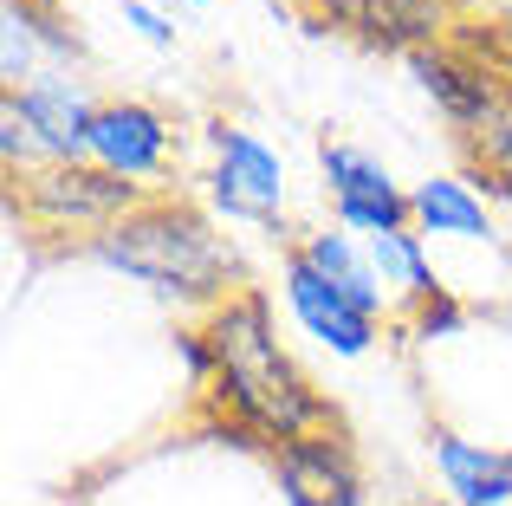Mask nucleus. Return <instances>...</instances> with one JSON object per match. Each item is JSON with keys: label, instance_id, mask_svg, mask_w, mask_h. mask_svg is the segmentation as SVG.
<instances>
[{"label": "nucleus", "instance_id": "f257e3e1", "mask_svg": "<svg viewBox=\"0 0 512 506\" xmlns=\"http://www.w3.org/2000/svg\"><path fill=\"white\" fill-rule=\"evenodd\" d=\"M208 351L221 364V396L247 416V429L279 435V442H299L305 422L325 416L318 396L299 383V370L279 357L273 331H266V305L253 299H227L208 325Z\"/></svg>", "mask_w": 512, "mask_h": 506}, {"label": "nucleus", "instance_id": "f03ea898", "mask_svg": "<svg viewBox=\"0 0 512 506\" xmlns=\"http://www.w3.org/2000/svg\"><path fill=\"white\" fill-rule=\"evenodd\" d=\"M98 253L124 273L150 279L163 292H182V299H201V292H221L234 260L227 247L201 228L195 215H175V208H150L137 221H117L111 234L98 241Z\"/></svg>", "mask_w": 512, "mask_h": 506}, {"label": "nucleus", "instance_id": "7ed1b4c3", "mask_svg": "<svg viewBox=\"0 0 512 506\" xmlns=\"http://www.w3.org/2000/svg\"><path fill=\"white\" fill-rule=\"evenodd\" d=\"M26 202L46 221H111L137 202V182L104 176V169H46V176L26 182Z\"/></svg>", "mask_w": 512, "mask_h": 506}, {"label": "nucleus", "instance_id": "20e7f679", "mask_svg": "<svg viewBox=\"0 0 512 506\" xmlns=\"http://www.w3.org/2000/svg\"><path fill=\"white\" fill-rule=\"evenodd\" d=\"M279 487H286V506H357L363 481L350 468V455L338 442H279Z\"/></svg>", "mask_w": 512, "mask_h": 506}, {"label": "nucleus", "instance_id": "39448f33", "mask_svg": "<svg viewBox=\"0 0 512 506\" xmlns=\"http://www.w3.org/2000/svg\"><path fill=\"white\" fill-rule=\"evenodd\" d=\"M286 292H292V312L305 318V331H312V338H325L331 351L357 357L363 344H370V312H357V305H350L344 292L331 286L312 260H305V253L286 266Z\"/></svg>", "mask_w": 512, "mask_h": 506}, {"label": "nucleus", "instance_id": "423d86ee", "mask_svg": "<svg viewBox=\"0 0 512 506\" xmlns=\"http://www.w3.org/2000/svg\"><path fill=\"white\" fill-rule=\"evenodd\" d=\"M214 143H221V182H214V195H221L227 215H273L279 208V163L260 150L253 137H240V130H214Z\"/></svg>", "mask_w": 512, "mask_h": 506}, {"label": "nucleus", "instance_id": "0eeeda50", "mask_svg": "<svg viewBox=\"0 0 512 506\" xmlns=\"http://www.w3.org/2000/svg\"><path fill=\"white\" fill-rule=\"evenodd\" d=\"M325 169H331V182H338V215L350 221V228L396 234V221L409 215V202H402V195L389 189L383 169L363 163L357 150H325Z\"/></svg>", "mask_w": 512, "mask_h": 506}, {"label": "nucleus", "instance_id": "6e6552de", "mask_svg": "<svg viewBox=\"0 0 512 506\" xmlns=\"http://www.w3.org/2000/svg\"><path fill=\"white\" fill-rule=\"evenodd\" d=\"M91 150L111 163V176H143V169L163 163L169 130H163V117L143 111V104H111V111H98V124H91Z\"/></svg>", "mask_w": 512, "mask_h": 506}, {"label": "nucleus", "instance_id": "1a4fd4ad", "mask_svg": "<svg viewBox=\"0 0 512 506\" xmlns=\"http://www.w3.org/2000/svg\"><path fill=\"white\" fill-rule=\"evenodd\" d=\"M415 78L428 85V98H441V111L461 117V124H487L500 111V91L480 65L454 59V52H415Z\"/></svg>", "mask_w": 512, "mask_h": 506}, {"label": "nucleus", "instance_id": "9d476101", "mask_svg": "<svg viewBox=\"0 0 512 506\" xmlns=\"http://www.w3.org/2000/svg\"><path fill=\"white\" fill-rule=\"evenodd\" d=\"M312 7L331 13L350 33H363V39H383V46L422 39V33H435V20H441V0H312Z\"/></svg>", "mask_w": 512, "mask_h": 506}, {"label": "nucleus", "instance_id": "9b49d317", "mask_svg": "<svg viewBox=\"0 0 512 506\" xmlns=\"http://www.w3.org/2000/svg\"><path fill=\"white\" fill-rule=\"evenodd\" d=\"M435 461H441V474H448V494L461 506L512 500V455H487V448H474V442L435 435Z\"/></svg>", "mask_w": 512, "mask_h": 506}, {"label": "nucleus", "instance_id": "f8f14e48", "mask_svg": "<svg viewBox=\"0 0 512 506\" xmlns=\"http://www.w3.org/2000/svg\"><path fill=\"white\" fill-rule=\"evenodd\" d=\"M20 117L39 130V143H52L59 156L91 150V124H98V117H91L65 85H26L20 91Z\"/></svg>", "mask_w": 512, "mask_h": 506}, {"label": "nucleus", "instance_id": "ddd939ff", "mask_svg": "<svg viewBox=\"0 0 512 506\" xmlns=\"http://www.w3.org/2000/svg\"><path fill=\"white\" fill-rule=\"evenodd\" d=\"M305 260H312L318 273H325L331 286H338L344 299L357 305V312H376V273L357 260V253H350V241H344V234H318V241L305 247Z\"/></svg>", "mask_w": 512, "mask_h": 506}, {"label": "nucleus", "instance_id": "4468645a", "mask_svg": "<svg viewBox=\"0 0 512 506\" xmlns=\"http://www.w3.org/2000/svg\"><path fill=\"white\" fill-rule=\"evenodd\" d=\"M415 215L435 234H487V215H480V202L461 182H428V189H415Z\"/></svg>", "mask_w": 512, "mask_h": 506}, {"label": "nucleus", "instance_id": "2eb2a0df", "mask_svg": "<svg viewBox=\"0 0 512 506\" xmlns=\"http://www.w3.org/2000/svg\"><path fill=\"white\" fill-rule=\"evenodd\" d=\"M376 266H383L396 286H409V292H435V279H428V266H422V253H415L409 234H376Z\"/></svg>", "mask_w": 512, "mask_h": 506}, {"label": "nucleus", "instance_id": "dca6fc26", "mask_svg": "<svg viewBox=\"0 0 512 506\" xmlns=\"http://www.w3.org/2000/svg\"><path fill=\"white\" fill-rule=\"evenodd\" d=\"M474 150H480V163H487L493 189H506V195H512V111H493L487 124H480Z\"/></svg>", "mask_w": 512, "mask_h": 506}, {"label": "nucleus", "instance_id": "f3484780", "mask_svg": "<svg viewBox=\"0 0 512 506\" xmlns=\"http://www.w3.org/2000/svg\"><path fill=\"white\" fill-rule=\"evenodd\" d=\"M26 59H33V33H26L20 0L7 7V78H26Z\"/></svg>", "mask_w": 512, "mask_h": 506}, {"label": "nucleus", "instance_id": "a211bd4d", "mask_svg": "<svg viewBox=\"0 0 512 506\" xmlns=\"http://www.w3.org/2000/svg\"><path fill=\"white\" fill-rule=\"evenodd\" d=\"M130 20H137V26H143V33H150V39H169V26H163V20H156V13H150V7H130Z\"/></svg>", "mask_w": 512, "mask_h": 506}]
</instances>
